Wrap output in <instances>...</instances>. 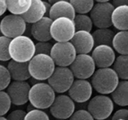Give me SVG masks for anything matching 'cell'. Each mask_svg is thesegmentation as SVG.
<instances>
[{
    "label": "cell",
    "mask_w": 128,
    "mask_h": 120,
    "mask_svg": "<svg viewBox=\"0 0 128 120\" xmlns=\"http://www.w3.org/2000/svg\"><path fill=\"white\" fill-rule=\"evenodd\" d=\"M7 10L10 13L22 15L30 8L32 0H6Z\"/></svg>",
    "instance_id": "484cf974"
},
{
    "label": "cell",
    "mask_w": 128,
    "mask_h": 120,
    "mask_svg": "<svg viewBox=\"0 0 128 120\" xmlns=\"http://www.w3.org/2000/svg\"><path fill=\"white\" fill-rule=\"evenodd\" d=\"M11 99L5 90H0V115L5 116L11 109Z\"/></svg>",
    "instance_id": "f546056e"
},
{
    "label": "cell",
    "mask_w": 128,
    "mask_h": 120,
    "mask_svg": "<svg viewBox=\"0 0 128 120\" xmlns=\"http://www.w3.org/2000/svg\"><path fill=\"white\" fill-rule=\"evenodd\" d=\"M112 120L118 119H128V109H120L116 110L112 117Z\"/></svg>",
    "instance_id": "d590c367"
},
{
    "label": "cell",
    "mask_w": 128,
    "mask_h": 120,
    "mask_svg": "<svg viewBox=\"0 0 128 120\" xmlns=\"http://www.w3.org/2000/svg\"><path fill=\"white\" fill-rule=\"evenodd\" d=\"M76 13H89L95 4V0H70Z\"/></svg>",
    "instance_id": "83f0119b"
},
{
    "label": "cell",
    "mask_w": 128,
    "mask_h": 120,
    "mask_svg": "<svg viewBox=\"0 0 128 120\" xmlns=\"http://www.w3.org/2000/svg\"><path fill=\"white\" fill-rule=\"evenodd\" d=\"M7 68L10 73L12 80L27 81L31 78L28 70V62H17L10 59Z\"/></svg>",
    "instance_id": "d6986e66"
},
{
    "label": "cell",
    "mask_w": 128,
    "mask_h": 120,
    "mask_svg": "<svg viewBox=\"0 0 128 120\" xmlns=\"http://www.w3.org/2000/svg\"><path fill=\"white\" fill-rule=\"evenodd\" d=\"M47 80L55 93H63L67 92L70 88L74 80V76L70 67L57 66Z\"/></svg>",
    "instance_id": "8992f818"
},
{
    "label": "cell",
    "mask_w": 128,
    "mask_h": 120,
    "mask_svg": "<svg viewBox=\"0 0 128 120\" xmlns=\"http://www.w3.org/2000/svg\"><path fill=\"white\" fill-rule=\"evenodd\" d=\"M87 109L94 119H106L112 115L114 110V102L109 96L100 93L90 98L87 104Z\"/></svg>",
    "instance_id": "5b68a950"
},
{
    "label": "cell",
    "mask_w": 128,
    "mask_h": 120,
    "mask_svg": "<svg viewBox=\"0 0 128 120\" xmlns=\"http://www.w3.org/2000/svg\"><path fill=\"white\" fill-rule=\"evenodd\" d=\"M44 5H45V8H46V14L49 15V12L50 10V8H51V4H50L49 2H46V1H44ZM49 17V16H48Z\"/></svg>",
    "instance_id": "f35d334b"
},
{
    "label": "cell",
    "mask_w": 128,
    "mask_h": 120,
    "mask_svg": "<svg viewBox=\"0 0 128 120\" xmlns=\"http://www.w3.org/2000/svg\"><path fill=\"white\" fill-rule=\"evenodd\" d=\"M112 48L119 54H128V30L118 31L115 33Z\"/></svg>",
    "instance_id": "cb8c5ba5"
},
{
    "label": "cell",
    "mask_w": 128,
    "mask_h": 120,
    "mask_svg": "<svg viewBox=\"0 0 128 120\" xmlns=\"http://www.w3.org/2000/svg\"><path fill=\"white\" fill-rule=\"evenodd\" d=\"M68 95L76 103L84 104L88 102L92 96L93 87L90 81L87 79L76 78L69 88Z\"/></svg>",
    "instance_id": "4fadbf2b"
},
{
    "label": "cell",
    "mask_w": 128,
    "mask_h": 120,
    "mask_svg": "<svg viewBox=\"0 0 128 120\" xmlns=\"http://www.w3.org/2000/svg\"><path fill=\"white\" fill-rule=\"evenodd\" d=\"M53 44L50 41H38L35 44V54H43L50 55Z\"/></svg>",
    "instance_id": "d6a6232c"
},
{
    "label": "cell",
    "mask_w": 128,
    "mask_h": 120,
    "mask_svg": "<svg viewBox=\"0 0 128 120\" xmlns=\"http://www.w3.org/2000/svg\"><path fill=\"white\" fill-rule=\"evenodd\" d=\"M115 33L110 28H99L92 33L95 46L101 44L112 46V40Z\"/></svg>",
    "instance_id": "603a6c76"
},
{
    "label": "cell",
    "mask_w": 128,
    "mask_h": 120,
    "mask_svg": "<svg viewBox=\"0 0 128 120\" xmlns=\"http://www.w3.org/2000/svg\"><path fill=\"white\" fill-rule=\"evenodd\" d=\"M76 14V13L74 7L70 1H58L51 4V8L48 16L52 20H54L60 17H66L73 20Z\"/></svg>",
    "instance_id": "ac0fdd59"
},
{
    "label": "cell",
    "mask_w": 128,
    "mask_h": 120,
    "mask_svg": "<svg viewBox=\"0 0 128 120\" xmlns=\"http://www.w3.org/2000/svg\"><path fill=\"white\" fill-rule=\"evenodd\" d=\"M70 68L71 69L74 78L88 79L93 75L96 66L91 55L89 54H78Z\"/></svg>",
    "instance_id": "8fae6325"
},
{
    "label": "cell",
    "mask_w": 128,
    "mask_h": 120,
    "mask_svg": "<svg viewBox=\"0 0 128 120\" xmlns=\"http://www.w3.org/2000/svg\"><path fill=\"white\" fill-rule=\"evenodd\" d=\"M27 114L24 110L23 109H16L9 113L7 115L8 120H24L25 116Z\"/></svg>",
    "instance_id": "e575fe53"
},
{
    "label": "cell",
    "mask_w": 128,
    "mask_h": 120,
    "mask_svg": "<svg viewBox=\"0 0 128 120\" xmlns=\"http://www.w3.org/2000/svg\"><path fill=\"white\" fill-rule=\"evenodd\" d=\"M0 120H8V119H7V117L1 116V115H0Z\"/></svg>",
    "instance_id": "b9f144b4"
},
{
    "label": "cell",
    "mask_w": 128,
    "mask_h": 120,
    "mask_svg": "<svg viewBox=\"0 0 128 120\" xmlns=\"http://www.w3.org/2000/svg\"><path fill=\"white\" fill-rule=\"evenodd\" d=\"M70 119H88V120H93L94 118L90 113L88 111V109H78L74 110V113L70 118Z\"/></svg>",
    "instance_id": "836d02e7"
},
{
    "label": "cell",
    "mask_w": 128,
    "mask_h": 120,
    "mask_svg": "<svg viewBox=\"0 0 128 120\" xmlns=\"http://www.w3.org/2000/svg\"><path fill=\"white\" fill-rule=\"evenodd\" d=\"M96 3H103V2H110V0H95Z\"/></svg>",
    "instance_id": "60d3db41"
},
{
    "label": "cell",
    "mask_w": 128,
    "mask_h": 120,
    "mask_svg": "<svg viewBox=\"0 0 128 120\" xmlns=\"http://www.w3.org/2000/svg\"><path fill=\"white\" fill-rule=\"evenodd\" d=\"M91 57L97 68L112 67L116 58V51L112 46L101 44L95 46L91 51Z\"/></svg>",
    "instance_id": "9a60e30c"
},
{
    "label": "cell",
    "mask_w": 128,
    "mask_h": 120,
    "mask_svg": "<svg viewBox=\"0 0 128 120\" xmlns=\"http://www.w3.org/2000/svg\"><path fill=\"white\" fill-rule=\"evenodd\" d=\"M110 3L116 8V7L122 5H128V0H112Z\"/></svg>",
    "instance_id": "8d00e7d4"
},
{
    "label": "cell",
    "mask_w": 128,
    "mask_h": 120,
    "mask_svg": "<svg viewBox=\"0 0 128 120\" xmlns=\"http://www.w3.org/2000/svg\"><path fill=\"white\" fill-rule=\"evenodd\" d=\"M11 38L6 36H0V61L7 62L11 59L9 54V44Z\"/></svg>",
    "instance_id": "f1b7e54d"
},
{
    "label": "cell",
    "mask_w": 128,
    "mask_h": 120,
    "mask_svg": "<svg viewBox=\"0 0 128 120\" xmlns=\"http://www.w3.org/2000/svg\"><path fill=\"white\" fill-rule=\"evenodd\" d=\"M55 93V91L49 83L40 81L31 86L28 102L36 109H50L56 96Z\"/></svg>",
    "instance_id": "7a4b0ae2"
},
{
    "label": "cell",
    "mask_w": 128,
    "mask_h": 120,
    "mask_svg": "<svg viewBox=\"0 0 128 120\" xmlns=\"http://www.w3.org/2000/svg\"><path fill=\"white\" fill-rule=\"evenodd\" d=\"M33 119H42V120H49L50 117L43 109H34L30 110L25 116L24 120H33Z\"/></svg>",
    "instance_id": "1f68e13d"
},
{
    "label": "cell",
    "mask_w": 128,
    "mask_h": 120,
    "mask_svg": "<svg viewBox=\"0 0 128 120\" xmlns=\"http://www.w3.org/2000/svg\"><path fill=\"white\" fill-rule=\"evenodd\" d=\"M52 19L48 16L43 17L37 22L31 24V35L37 41H50L51 40L50 26Z\"/></svg>",
    "instance_id": "e0dca14e"
},
{
    "label": "cell",
    "mask_w": 128,
    "mask_h": 120,
    "mask_svg": "<svg viewBox=\"0 0 128 120\" xmlns=\"http://www.w3.org/2000/svg\"><path fill=\"white\" fill-rule=\"evenodd\" d=\"M76 30H84L91 32L93 28V22L91 20L90 15L86 13H76L73 19Z\"/></svg>",
    "instance_id": "4316f807"
},
{
    "label": "cell",
    "mask_w": 128,
    "mask_h": 120,
    "mask_svg": "<svg viewBox=\"0 0 128 120\" xmlns=\"http://www.w3.org/2000/svg\"><path fill=\"white\" fill-rule=\"evenodd\" d=\"M110 96L116 104L122 107L128 106V80L120 79Z\"/></svg>",
    "instance_id": "7402d4cb"
},
{
    "label": "cell",
    "mask_w": 128,
    "mask_h": 120,
    "mask_svg": "<svg viewBox=\"0 0 128 120\" xmlns=\"http://www.w3.org/2000/svg\"><path fill=\"white\" fill-rule=\"evenodd\" d=\"M47 1L49 2L50 4H53V3H56V2H58V1H70V0H47Z\"/></svg>",
    "instance_id": "ab89813d"
},
{
    "label": "cell",
    "mask_w": 128,
    "mask_h": 120,
    "mask_svg": "<svg viewBox=\"0 0 128 120\" xmlns=\"http://www.w3.org/2000/svg\"><path fill=\"white\" fill-rule=\"evenodd\" d=\"M7 11V2L6 0H0V16L5 13Z\"/></svg>",
    "instance_id": "74e56055"
},
{
    "label": "cell",
    "mask_w": 128,
    "mask_h": 120,
    "mask_svg": "<svg viewBox=\"0 0 128 120\" xmlns=\"http://www.w3.org/2000/svg\"><path fill=\"white\" fill-rule=\"evenodd\" d=\"M112 23L118 31L128 30V5L116 7L112 12Z\"/></svg>",
    "instance_id": "44dd1931"
},
{
    "label": "cell",
    "mask_w": 128,
    "mask_h": 120,
    "mask_svg": "<svg viewBox=\"0 0 128 120\" xmlns=\"http://www.w3.org/2000/svg\"><path fill=\"white\" fill-rule=\"evenodd\" d=\"M9 54L14 61L28 62L35 54V44L28 36H18L11 39Z\"/></svg>",
    "instance_id": "3957f363"
},
{
    "label": "cell",
    "mask_w": 128,
    "mask_h": 120,
    "mask_svg": "<svg viewBox=\"0 0 128 120\" xmlns=\"http://www.w3.org/2000/svg\"><path fill=\"white\" fill-rule=\"evenodd\" d=\"M90 83L93 88L98 93L110 94L116 88L120 81L116 71L110 67L98 68L90 77Z\"/></svg>",
    "instance_id": "6da1fadb"
},
{
    "label": "cell",
    "mask_w": 128,
    "mask_h": 120,
    "mask_svg": "<svg viewBox=\"0 0 128 120\" xmlns=\"http://www.w3.org/2000/svg\"><path fill=\"white\" fill-rule=\"evenodd\" d=\"M115 7L110 2L96 3L91 8L90 17L96 28H110L112 26V15Z\"/></svg>",
    "instance_id": "30bf717a"
},
{
    "label": "cell",
    "mask_w": 128,
    "mask_h": 120,
    "mask_svg": "<svg viewBox=\"0 0 128 120\" xmlns=\"http://www.w3.org/2000/svg\"><path fill=\"white\" fill-rule=\"evenodd\" d=\"M76 110L74 101L66 94H59L55 96L54 102L50 107V112L55 119H70Z\"/></svg>",
    "instance_id": "7c38bea8"
},
{
    "label": "cell",
    "mask_w": 128,
    "mask_h": 120,
    "mask_svg": "<svg viewBox=\"0 0 128 120\" xmlns=\"http://www.w3.org/2000/svg\"><path fill=\"white\" fill-rule=\"evenodd\" d=\"M46 14L44 2L43 0H32L30 8L25 13L22 14L24 19L28 24L37 22Z\"/></svg>",
    "instance_id": "ffe728a7"
},
{
    "label": "cell",
    "mask_w": 128,
    "mask_h": 120,
    "mask_svg": "<svg viewBox=\"0 0 128 120\" xmlns=\"http://www.w3.org/2000/svg\"><path fill=\"white\" fill-rule=\"evenodd\" d=\"M11 83V76L7 67L0 64V90H5Z\"/></svg>",
    "instance_id": "4dcf8cb0"
},
{
    "label": "cell",
    "mask_w": 128,
    "mask_h": 120,
    "mask_svg": "<svg viewBox=\"0 0 128 120\" xmlns=\"http://www.w3.org/2000/svg\"><path fill=\"white\" fill-rule=\"evenodd\" d=\"M28 23L21 15L10 13L4 16L0 22V28L4 36L9 38H14L24 35L27 28Z\"/></svg>",
    "instance_id": "9c48e42d"
},
{
    "label": "cell",
    "mask_w": 128,
    "mask_h": 120,
    "mask_svg": "<svg viewBox=\"0 0 128 120\" xmlns=\"http://www.w3.org/2000/svg\"><path fill=\"white\" fill-rule=\"evenodd\" d=\"M30 88L31 86L27 81L13 80L6 88V92L10 97L12 104L21 106L28 102Z\"/></svg>",
    "instance_id": "5bb4252c"
},
{
    "label": "cell",
    "mask_w": 128,
    "mask_h": 120,
    "mask_svg": "<svg viewBox=\"0 0 128 120\" xmlns=\"http://www.w3.org/2000/svg\"><path fill=\"white\" fill-rule=\"evenodd\" d=\"M70 42L76 49L77 54H90L95 47L92 33L84 30L76 31Z\"/></svg>",
    "instance_id": "2e32d148"
},
{
    "label": "cell",
    "mask_w": 128,
    "mask_h": 120,
    "mask_svg": "<svg viewBox=\"0 0 128 120\" xmlns=\"http://www.w3.org/2000/svg\"><path fill=\"white\" fill-rule=\"evenodd\" d=\"M76 31L74 21L66 17H60L53 20L50 26L51 38L55 42L70 41Z\"/></svg>",
    "instance_id": "ba28073f"
},
{
    "label": "cell",
    "mask_w": 128,
    "mask_h": 120,
    "mask_svg": "<svg viewBox=\"0 0 128 120\" xmlns=\"http://www.w3.org/2000/svg\"><path fill=\"white\" fill-rule=\"evenodd\" d=\"M112 68L120 79L128 80V54H119L112 64Z\"/></svg>",
    "instance_id": "d4e9b609"
},
{
    "label": "cell",
    "mask_w": 128,
    "mask_h": 120,
    "mask_svg": "<svg viewBox=\"0 0 128 120\" xmlns=\"http://www.w3.org/2000/svg\"><path fill=\"white\" fill-rule=\"evenodd\" d=\"M55 65L50 55L38 54H34L28 61V70L31 78L38 81H44L51 76Z\"/></svg>",
    "instance_id": "277c9868"
},
{
    "label": "cell",
    "mask_w": 128,
    "mask_h": 120,
    "mask_svg": "<svg viewBox=\"0 0 128 120\" xmlns=\"http://www.w3.org/2000/svg\"><path fill=\"white\" fill-rule=\"evenodd\" d=\"M77 53L70 41L56 42L53 44L50 56L56 66L70 67L76 59Z\"/></svg>",
    "instance_id": "52a82bcc"
},
{
    "label": "cell",
    "mask_w": 128,
    "mask_h": 120,
    "mask_svg": "<svg viewBox=\"0 0 128 120\" xmlns=\"http://www.w3.org/2000/svg\"><path fill=\"white\" fill-rule=\"evenodd\" d=\"M3 35V33H2V31H1V28H0V36Z\"/></svg>",
    "instance_id": "7bdbcfd3"
}]
</instances>
